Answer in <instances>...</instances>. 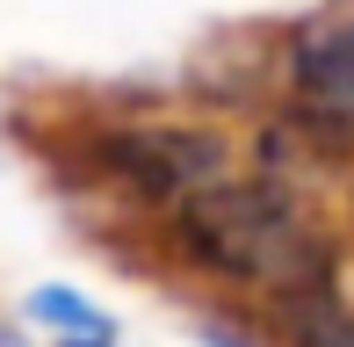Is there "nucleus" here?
Wrapping results in <instances>:
<instances>
[{
    "label": "nucleus",
    "mask_w": 354,
    "mask_h": 347,
    "mask_svg": "<svg viewBox=\"0 0 354 347\" xmlns=\"http://www.w3.org/2000/svg\"><path fill=\"white\" fill-rule=\"evenodd\" d=\"M268 80H275V109L354 138V0H318L297 22H282Z\"/></svg>",
    "instance_id": "3"
},
{
    "label": "nucleus",
    "mask_w": 354,
    "mask_h": 347,
    "mask_svg": "<svg viewBox=\"0 0 354 347\" xmlns=\"http://www.w3.org/2000/svg\"><path fill=\"white\" fill-rule=\"evenodd\" d=\"M261 326L275 333V347H354V282L333 275V282H318L311 297L268 311Z\"/></svg>",
    "instance_id": "5"
},
{
    "label": "nucleus",
    "mask_w": 354,
    "mask_h": 347,
    "mask_svg": "<svg viewBox=\"0 0 354 347\" xmlns=\"http://www.w3.org/2000/svg\"><path fill=\"white\" fill-rule=\"evenodd\" d=\"M15 319L44 347H123V319L102 297H87L80 282H37V290H22Z\"/></svg>",
    "instance_id": "4"
},
{
    "label": "nucleus",
    "mask_w": 354,
    "mask_h": 347,
    "mask_svg": "<svg viewBox=\"0 0 354 347\" xmlns=\"http://www.w3.org/2000/svg\"><path fill=\"white\" fill-rule=\"evenodd\" d=\"M152 246L196 290L232 297V311H246V319H268V311L311 297L318 282L347 275V232L333 203L282 181L253 152L174 203L152 225Z\"/></svg>",
    "instance_id": "1"
},
{
    "label": "nucleus",
    "mask_w": 354,
    "mask_h": 347,
    "mask_svg": "<svg viewBox=\"0 0 354 347\" xmlns=\"http://www.w3.org/2000/svg\"><path fill=\"white\" fill-rule=\"evenodd\" d=\"M246 160V138H232L217 116H159V109H131V116H80L66 123V167L73 188L109 203L116 217L152 232L181 196L203 181L232 174Z\"/></svg>",
    "instance_id": "2"
},
{
    "label": "nucleus",
    "mask_w": 354,
    "mask_h": 347,
    "mask_svg": "<svg viewBox=\"0 0 354 347\" xmlns=\"http://www.w3.org/2000/svg\"><path fill=\"white\" fill-rule=\"evenodd\" d=\"M188 333H196V347H275V333L246 311H196Z\"/></svg>",
    "instance_id": "6"
}]
</instances>
